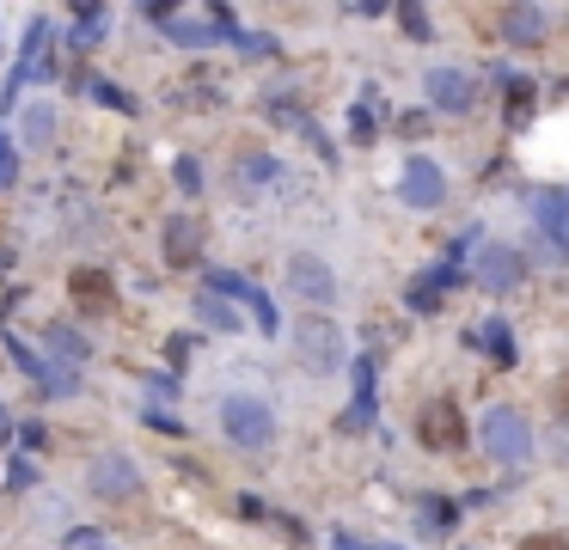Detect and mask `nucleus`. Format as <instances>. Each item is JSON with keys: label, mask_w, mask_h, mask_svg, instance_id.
Masks as SVG:
<instances>
[{"label": "nucleus", "mask_w": 569, "mask_h": 550, "mask_svg": "<svg viewBox=\"0 0 569 550\" xmlns=\"http://www.w3.org/2000/svg\"><path fill=\"white\" fill-rule=\"evenodd\" d=\"M221 434H227L233 446L258 453V446L276 441V410L251 392H233V397H221Z\"/></svg>", "instance_id": "1"}, {"label": "nucleus", "mask_w": 569, "mask_h": 550, "mask_svg": "<svg viewBox=\"0 0 569 550\" xmlns=\"http://www.w3.org/2000/svg\"><path fill=\"white\" fill-rule=\"evenodd\" d=\"M294 355H300L307 373H337V367L349 361V349H343V324H331L324 312H307V319L294 324Z\"/></svg>", "instance_id": "2"}, {"label": "nucleus", "mask_w": 569, "mask_h": 550, "mask_svg": "<svg viewBox=\"0 0 569 550\" xmlns=\"http://www.w3.org/2000/svg\"><path fill=\"white\" fill-rule=\"evenodd\" d=\"M484 453L502 458V465H526L533 458V422L521 410H508V404L484 410Z\"/></svg>", "instance_id": "3"}, {"label": "nucleus", "mask_w": 569, "mask_h": 550, "mask_svg": "<svg viewBox=\"0 0 569 550\" xmlns=\"http://www.w3.org/2000/svg\"><path fill=\"white\" fill-rule=\"evenodd\" d=\"M49 19H32L25 25V49H19L13 61V74H7V92H0V105H19V86H32V80H49L56 68H49Z\"/></svg>", "instance_id": "4"}, {"label": "nucleus", "mask_w": 569, "mask_h": 550, "mask_svg": "<svg viewBox=\"0 0 569 550\" xmlns=\"http://www.w3.org/2000/svg\"><path fill=\"white\" fill-rule=\"evenodd\" d=\"M533 214H538V263H564L569 258V196L533 190Z\"/></svg>", "instance_id": "5"}, {"label": "nucleus", "mask_w": 569, "mask_h": 550, "mask_svg": "<svg viewBox=\"0 0 569 550\" xmlns=\"http://www.w3.org/2000/svg\"><path fill=\"white\" fill-rule=\"evenodd\" d=\"M209 294H221V300H246V306H251V331H263V336H276V331H282L276 300H270L263 288H251L246 275H233V270H209Z\"/></svg>", "instance_id": "6"}, {"label": "nucleus", "mask_w": 569, "mask_h": 550, "mask_svg": "<svg viewBox=\"0 0 569 550\" xmlns=\"http://www.w3.org/2000/svg\"><path fill=\"white\" fill-rule=\"evenodd\" d=\"M416 441L429 446V453H460V446H465L460 404H453V397H435V404H423V416H416Z\"/></svg>", "instance_id": "7"}, {"label": "nucleus", "mask_w": 569, "mask_h": 550, "mask_svg": "<svg viewBox=\"0 0 569 550\" xmlns=\"http://www.w3.org/2000/svg\"><path fill=\"white\" fill-rule=\"evenodd\" d=\"M68 306H74L80 319H110V312H117V275L74 270L68 275Z\"/></svg>", "instance_id": "8"}, {"label": "nucleus", "mask_w": 569, "mask_h": 550, "mask_svg": "<svg viewBox=\"0 0 569 550\" xmlns=\"http://www.w3.org/2000/svg\"><path fill=\"white\" fill-rule=\"evenodd\" d=\"M288 288L300 294L307 306H331V300H337V275H331V263H324V258L294 251V258H288Z\"/></svg>", "instance_id": "9"}, {"label": "nucleus", "mask_w": 569, "mask_h": 550, "mask_svg": "<svg viewBox=\"0 0 569 550\" xmlns=\"http://www.w3.org/2000/svg\"><path fill=\"white\" fill-rule=\"evenodd\" d=\"M93 495H105V502H135L141 495V471L129 453H98L93 458Z\"/></svg>", "instance_id": "10"}, {"label": "nucleus", "mask_w": 569, "mask_h": 550, "mask_svg": "<svg viewBox=\"0 0 569 550\" xmlns=\"http://www.w3.org/2000/svg\"><path fill=\"white\" fill-rule=\"evenodd\" d=\"M399 196L411 202V208H441L447 202V171L435 166V159H411L399 178Z\"/></svg>", "instance_id": "11"}, {"label": "nucleus", "mask_w": 569, "mask_h": 550, "mask_svg": "<svg viewBox=\"0 0 569 550\" xmlns=\"http://www.w3.org/2000/svg\"><path fill=\"white\" fill-rule=\"evenodd\" d=\"M423 92H429L435 110H472V98H477L465 68H429V74H423Z\"/></svg>", "instance_id": "12"}, {"label": "nucleus", "mask_w": 569, "mask_h": 550, "mask_svg": "<svg viewBox=\"0 0 569 550\" xmlns=\"http://www.w3.org/2000/svg\"><path fill=\"white\" fill-rule=\"evenodd\" d=\"M159 251H166L171 270H190V263L202 258V227L190 220V214H171L166 227H159Z\"/></svg>", "instance_id": "13"}, {"label": "nucleus", "mask_w": 569, "mask_h": 550, "mask_svg": "<svg viewBox=\"0 0 569 550\" xmlns=\"http://www.w3.org/2000/svg\"><path fill=\"white\" fill-rule=\"evenodd\" d=\"M521 275H526V258H521V251H508V244H484V251H477V282H484V288L508 294L514 282H521Z\"/></svg>", "instance_id": "14"}, {"label": "nucleus", "mask_w": 569, "mask_h": 550, "mask_svg": "<svg viewBox=\"0 0 569 550\" xmlns=\"http://www.w3.org/2000/svg\"><path fill=\"white\" fill-rule=\"evenodd\" d=\"M496 25H502L508 44H538L552 19H545V7H502V13H496Z\"/></svg>", "instance_id": "15"}, {"label": "nucleus", "mask_w": 569, "mask_h": 550, "mask_svg": "<svg viewBox=\"0 0 569 550\" xmlns=\"http://www.w3.org/2000/svg\"><path fill=\"white\" fill-rule=\"evenodd\" d=\"M19 141H25V147H49V141H56V105H49V98L19 110Z\"/></svg>", "instance_id": "16"}, {"label": "nucleus", "mask_w": 569, "mask_h": 550, "mask_svg": "<svg viewBox=\"0 0 569 550\" xmlns=\"http://www.w3.org/2000/svg\"><path fill=\"white\" fill-rule=\"evenodd\" d=\"M368 422H374V361H355V404L343 410V428L361 434Z\"/></svg>", "instance_id": "17"}, {"label": "nucleus", "mask_w": 569, "mask_h": 550, "mask_svg": "<svg viewBox=\"0 0 569 550\" xmlns=\"http://www.w3.org/2000/svg\"><path fill=\"white\" fill-rule=\"evenodd\" d=\"M166 37H171V44H185V49H209V44H221V25H215V19H178V13H171Z\"/></svg>", "instance_id": "18"}, {"label": "nucleus", "mask_w": 569, "mask_h": 550, "mask_svg": "<svg viewBox=\"0 0 569 550\" xmlns=\"http://www.w3.org/2000/svg\"><path fill=\"white\" fill-rule=\"evenodd\" d=\"M44 343H49V355H56V361H68V367H80L86 355H93V343H86L80 331H68V324H49Z\"/></svg>", "instance_id": "19"}, {"label": "nucleus", "mask_w": 569, "mask_h": 550, "mask_svg": "<svg viewBox=\"0 0 569 550\" xmlns=\"http://www.w3.org/2000/svg\"><path fill=\"white\" fill-rule=\"evenodd\" d=\"M197 319L209 324V331H246L239 312H233V300H221V294H209V288L197 294Z\"/></svg>", "instance_id": "20"}, {"label": "nucleus", "mask_w": 569, "mask_h": 550, "mask_svg": "<svg viewBox=\"0 0 569 550\" xmlns=\"http://www.w3.org/2000/svg\"><path fill=\"white\" fill-rule=\"evenodd\" d=\"M533 105H538L533 80H514V74H508V129H526V122H533Z\"/></svg>", "instance_id": "21"}, {"label": "nucleus", "mask_w": 569, "mask_h": 550, "mask_svg": "<svg viewBox=\"0 0 569 550\" xmlns=\"http://www.w3.org/2000/svg\"><path fill=\"white\" fill-rule=\"evenodd\" d=\"M98 37H105V13H98V7H80V13L68 19V44H80V49H93Z\"/></svg>", "instance_id": "22"}, {"label": "nucleus", "mask_w": 569, "mask_h": 550, "mask_svg": "<svg viewBox=\"0 0 569 550\" xmlns=\"http://www.w3.org/2000/svg\"><path fill=\"white\" fill-rule=\"evenodd\" d=\"M447 282H453V270H447V263H441V270H423V282L411 288V306H416V312H435V300H441Z\"/></svg>", "instance_id": "23"}, {"label": "nucleus", "mask_w": 569, "mask_h": 550, "mask_svg": "<svg viewBox=\"0 0 569 550\" xmlns=\"http://www.w3.org/2000/svg\"><path fill=\"white\" fill-rule=\"evenodd\" d=\"M472 343H477V349H490L496 355V361H514V343H508V331H502V319H484V324H477V336H472Z\"/></svg>", "instance_id": "24"}, {"label": "nucleus", "mask_w": 569, "mask_h": 550, "mask_svg": "<svg viewBox=\"0 0 569 550\" xmlns=\"http://www.w3.org/2000/svg\"><path fill=\"white\" fill-rule=\"evenodd\" d=\"M416 514H423V533H447V526H453V502H416Z\"/></svg>", "instance_id": "25"}, {"label": "nucleus", "mask_w": 569, "mask_h": 550, "mask_svg": "<svg viewBox=\"0 0 569 550\" xmlns=\"http://www.w3.org/2000/svg\"><path fill=\"white\" fill-rule=\"evenodd\" d=\"M399 25H404V37H435V31H429V13H423V7H399Z\"/></svg>", "instance_id": "26"}, {"label": "nucleus", "mask_w": 569, "mask_h": 550, "mask_svg": "<svg viewBox=\"0 0 569 550\" xmlns=\"http://www.w3.org/2000/svg\"><path fill=\"white\" fill-rule=\"evenodd\" d=\"M239 171H246V183H270V178H276V159H258V153H251V159H239Z\"/></svg>", "instance_id": "27"}, {"label": "nucleus", "mask_w": 569, "mask_h": 550, "mask_svg": "<svg viewBox=\"0 0 569 550\" xmlns=\"http://www.w3.org/2000/svg\"><path fill=\"white\" fill-rule=\"evenodd\" d=\"M68 550H117L105 533H93V526H80V533H68Z\"/></svg>", "instance_id": "28"}, {"label": "nucleus", "mask_w": 569, "mask_h": 550, "mask_svg": "<svg viewBox=\"0 0 569 550\" xmlns=\"http://www.w3.org/2000/svg\"><path fill=\"white\" fill-rule=\"evenodd\" d=\"M19 178V153H13V141H7V129H0V190Z\"/></svg>", "instance_id": "29"}, {"label": "nucleus", "mask_w": 569, "mask_h": 550, "mask_svg": "<svg viewBox=\"0 0 569 550\" xmlns=\"http://www.w3.org/2000/svg\"><path fill=\"white\" fill-rule=\"evenodd\" d=\"M171 178H178V190H202V166H197V159H178Z\"/></svg>", "instance_id": "30"}, {"label": "nucleus", "mask_w": 569, "mask_h": 550, "mask_svg": "<svg viewBox=\"0 0 569 550\" xmlns=\"http://www.w3.org/2000/svg\"><path fill=\"white\" fill-rule=\"evenodd\" d=\"M32 458H13V465H7V489H32Z\"/></svg>", "instance_id": "31"}, {"label": "nucleus", "mask_w": 569, "mask_h": 550, "mask_svg": "<svg viewBox=\"0 0 569 550\" xmlns=\"http://www.w3.org/2000/svg\"><path fill=\"white\" fill-rule=\"evenodd\" d=\"M349 129H355V141H374V110L355 105V110H349Z\"/></svg>", "instance_id": "32"}, {"label": "nucleus", "mask_w": 569, "mask_h": 550, "mask_svg": "<svg viewBox=\"0 0 569 550\" xmlns=\"http://www.w3.org/2000/svg\"><path fill=\"white\" fill-rule=\"evenodd\" d=\"M93 98H98V105H117V110H135V98L117 92V86H93Z\"/></svg>", "instance_id": "33"}, {"label": "nucleus", "mask_w": 569, "mask_h": 550, "mask_svg": "<svg viewBox=\"0 0 569 550\" xmlns=\"http://www.w3.org/2000/svg\"><path fill=\"white\" fill-rule=\"evenodd\" d=\"M147 428H159V434H185V422L171 410H147Z\"/></svg>", "instance_id": "34"}, {"label": "nucleus", "mask_w": 569, "mask_h": 550, "mask_svg": "<svg viewBox=\"0 0 569 550\" xmlns=\"http://www.w3.org/2000/svg\"><path fill=\"white\" fill-rule=\"evenodd\" d=\"M521 550H569V545H564V538H526Z\"/></svg>", "instance_id": "35"}, {"label": "nucleus", "mask_w": 569, "mask_h": 550, "mask_svg": "<svg viewBox=\"0 0 569 550\" xmlns=\"http://www.w3.org/2000/svg\"><path fill=\"white\" fill-rule=\"evenodd\" d=\"M0 441H13V410L0 404Z\"/></svg>", "instance_id": "36"}, {"label": "nucleus", "mask_w": 569, "mask_h": 550, "mask_svg": "<svg viewBox=\"0 0 569 550\" xmlns=\"http://www.w3.org/2000/svg\"><path fill=\"white\" fill-rule=\"evenodd\" d=\"M337 550H361V538H349V533H343V538H337Z\"/></svg>", "instance_id": "37"}, {"label": "nucleus", "mask_w": 569, "mask_h": 550, "mask_svg": "<svg viewBox=\"0 0 569 550\" xmlns=\"http://www.w3.org/2000/svg\"><path fill=\"white\" fill-rule=\"evenodd\" d=\"M361 550H404V545H361Z\"/></svg>", "instance_id": "38"}]
</instances>
